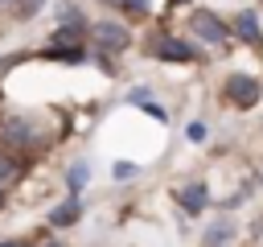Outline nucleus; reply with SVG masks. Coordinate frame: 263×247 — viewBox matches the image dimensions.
I'll return each mask as SVG.
<instances>
[{"instance_id": "1", "label": "nucleus", "mask_w": 263, "mask_h": 247, "mask_svg": "<svg viewBox=\"0 0 263 247\" xmlns=\"http://www.w3.org/2000/svg\"><path fill=\"white\" fill-rule=\"evenodd\" d=\"M226 99H230L234 107H251V103L259 99V82H255L251 74H230V78H226Z\"/></svg>"}, {"instance_id": "2", "label": "nucleus", "mask_w": 263, "mask_h": 247, "mask_svg": "<svg viewBox=\"0 0 263 247\" xmlns=\"http://www.w3.org/2000/svg\"><path fill=\"white\" fill-rule=\"evenodd\" d=\"M95 41H99V49L119 54V49L127 45V29H123V25H115V21H103V25H95Z\"/></svg>"}, {"instance_id": "3", "label": "nucleus", "mask_w": 263, "mask_h": 247, "mask_svg": "<svg viewBox=\"0 0 263 247\" xmlns=\"http://www.w3.org/2000/svg\"><path fill=\"white\" fill-rule=\"evenodd\" d=\"M189 25H193V33H197V37H205V41H214V45H218V41H226V25H222L214 12H205V8H201V12H193V21H189Z\"/></svg>"}, {"instance_id": "4", "label": "nucleus", "mask_w": 263, "mask_h": 247, "mask_svg": "<svg viewBox=\"0 0 263 247\" xmlns=\"http://www.w3.org/2000/svg\"><path fill=\"white\" fill-rule=\"evenodd\" d=\"M152 54H156V58H164V62H189V58H193V45H189V41H181V37H156Z\"/></svg>"}, {"instance_id": "5", "label": "nucleus", "mask_w": 263, "mask_h": 247, "mask_svg": "<svg viewBox=\"0 0 263 247\" xmlns=\"http://www.w3.org/2000/svg\"><path fill=\"white\" fill-rule=\"evenodd\" d=\"M4 140L16 144V148H33V128H29L25 119H8V123H4Z\"/></svg>"}, {"instance_id": "6", "label": "nucleus", "mask_w": 263, "mask_h": 247, "mask_svg": "<svg viewBox=\"0 0 263 247\" xmlns=\"http://www.w3.org/2000/svg\"><path fill=\"white\" fill-rule=\"evenodd\" d=\"M181 206H185L189 214L205 210V185H185V189H181Z\"/></svg>"}, {"instance_id": "7", "label": "nucleus", "mask_w": 263, "mask_h": 247, "mask_svg": "<svg viewBox=\"0 0 263 247\" xmlns=\"http://www.w3.org/2000/svg\"><path fill=\"white\" fill-rule=\"evenodd\" d=\"M230 235H234V222L222 218V222H214V226L205 231V243H210V247H222V243H230Z\"/></svg>"}, {"instance_id": "8", "label": "nucleus", "mask_w": 263, "mask_h": 247, "mask_svg": "<svg viewBox=\"0 0 263 247\" xmlns=\"http://www.w3.org/2000/svg\"><path fill=\"white\" fill-rule=\"evenodd\" d=\"M238 33H242L247 41H255V45H259V41H263V29H259V16H255V12H242V16H238Z\"/></svg>"}, {"instance_id": "9", "label": "nucleus", "mask_w": 263, "mask_h": 247, "mask_svg": "<svg viewBox=\"0 0 263 247\" xmlns=\"http://www.w3.org/2000/svg\"><path fill=\"white\" fill-rule=\"evenodd\" d=\"M74 218H78V202H74V198H70V202H62V206L49 214V222H53V226H70Z\"/></svg>"}, {"instance_id": "10", "label": "nucleus", "mask_w": 263, "mask_h": 247, "mask_svg": "<svg viewBox=\"0 0 263 247\" xmlns=\"http://www.w3.org/2000/svg\"><path fill=\"white\" fill-rule=\"evenodd\" d=\"M86 177H90V169H86L82 161H78V165H70V173H66V181H70V189H74V193L86 185Z\"/></svg>"}, {"instance_id": "11", "label": "nucleus", "mask_w": 263, "mask_h": 247, "mask_svg": "<svg viewBox=\"0 0 263 247\" xmlns=\"http://www.w3.org/2000/svg\"><path fill=\"white\" fill-rule=\"evenodd\" d=\"M12 177H16V161H8V156H0V189H4V185H8Z\"/></svg>"}, {"instance_id": "12", "label": "nucleus", "mask_w": 263, "mask_h": 247, "mask_svg": "<svg viewBox=\"0 0 263 247\" xmlns=\"http://www.w3.org/2000/svg\"><path fill=\"white\" fill-rule=\"evenodd\" d=\"M119 8H123V12H132V16H148V0H123Z\"/></svg>"}, {"instance_id": "13", "label": "nucleus", "mask_w": 263, "mask_h": 247, "mask_svg": "<svg viewBox=\"0 0 263 247\" xmlns=\"http://www.w3.org/2000/svg\"><path fill=\"white\" fill-rule=\"evenodd\" d=\"M115 177H119V181L136 177V165H132V161H119V165H115Z\"/></svg>"}, {"instance_id": "14", "label": "nucleus", "mask_w": 263, "mask_h": 247, "mask_svg": "<svg viewBox=\"0 0 263 247\" xmlns=\"http://www.w3.org/2000/svg\"><path fill=\"white\" fill-rule=\"evenodd\" d=\"M37 8H41V0H25V4H21V16H33Z\"/></svg>"}, {"instance_id": "15", "label": "nucleus", "mask_w": 263, "mask_h": 247, "mask_svg": "<svg viewBox=\"0 0 263 247\" xmlns=\"http://www.w3.org/2000/svg\"><path fill=\"white\" fill-rule=\"evenodd\" d=\"M0 247H21V243H16V239H4V243H0Z\"/></svg>"}, {"instance_id": "16", "label": "nucleus", "mask_w": 263, "mask_h": 247, "mask_svg": "<svg viewBox=\"0 0 263 247\" xmlns=\"http://www.w3.org/2000/svg\"><path fill=\"white\" fill-rule=\"evenodd\" d=\"M107 4H123V0H107Z\"/></svg>"}, {"instance_id": "17", "label": "nucleus", "mask_w": 263, "mask_h": 247, "mask_svg": "<svg viewBox=\"0 0 263 247\" xmlns=\"http://www.w3.org/2000/svg\"><path fill=\"white\" fill-rule=\"evenodd\" d=\"M45 247H62V243H45Z\"/></svg>"}, {"instance_id": "18", "label": "nucleus", "mask_w": 263, "mask_h": 247, "mask_svg": "<svg viewBox=\"0 0 263 247\" xmlns=\"http://www.w3.org/2000/svg\"><path fill=\"white\" fill-rule=\"evenodd\" d=\"M173 4H185V0H173Z\"/></svg>"}]
</instances>
